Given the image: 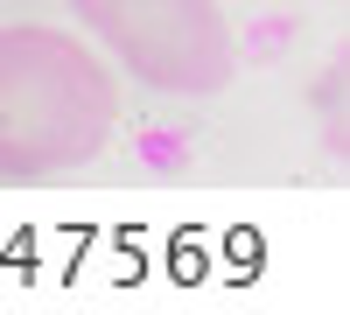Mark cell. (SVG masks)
<instances>
[{"label":"cell","mask_w":350,"mask_h":315,"mask_svg":"<svg viewBox=\"0 0 350 315\" xmlns=\"http://www.w3.org/2000/svg\"><path fill=\"white\" fill-rule=\"evenodd\" d=\"M120 133V77L98 49L49 21L0 28V176L49 182L84 168Z\"/></svg>","instance_id":"6da1fadb"},{"label":"cell","mask_w":350,"mask_h":315,"mask_svg":"<svg viewBox=\"0 0 350 315\" xmlns=\"http://www.w3.org/2000/svg\"><path fill=\"white\" fill-rule=\"evenodd\" d=\"M120 70L168 98H217L239 77V42L217 0H70Z\"/></svg>","instance_id":"7a4b0ae2"}]
</instances>
